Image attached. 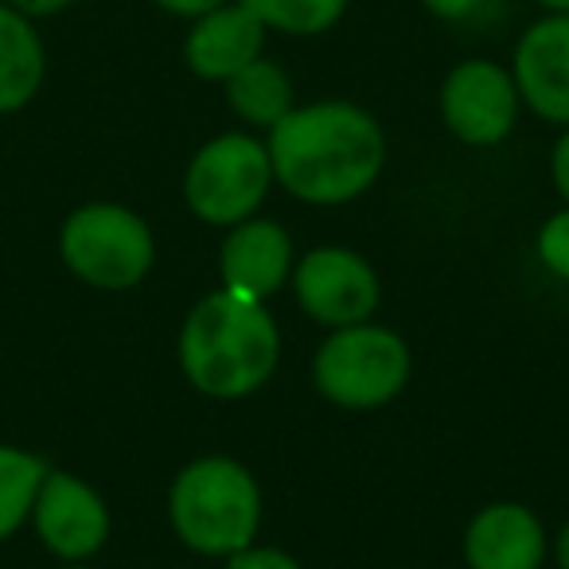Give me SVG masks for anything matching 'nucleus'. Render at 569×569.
Segmentation results:
<instances>
[{"label": "nucleus", "instance_id": "obj_10", "mask_svg": "<svg viewBox=\"0 0 569 569\" xmlns=\"http://www.w3.org/2000/svg\"><path fill=\"white\" fill-rule=\"evenodd\" d=\"M511 79L535 118L569 126V12H542L511 51Z\"/></svg>", "mask_w": 569, "mask_h": 569}, {"label": "nucleus", "instance_id": "obj_26", "mask_svg": "<svg viewBox=\"0 0 569 569\" xmlns=\"http://www.w3.org/2000/svg\"><path fill=\"white\" fill-rule=\"evenodd\" d=\"M59 569H94L90 561H67V566H59Z\"/></svg>", "mask_w": 569, "mask_h": 569}, {"label": "nucleus", "instance_id": "obj_24", "mask_svg": "<svg viewBox=\"0 0 569 569\" xmlns=\"http://www.w3.org/2000/svg\"><path fill=\"white\" fill-rule=\"evenodd\" d=\"M553 558H558V569H569V522L561 527V535L553 538Z\"/></svg>", "mask_w": 569, "mask_h": 569}, {"label": "nucleus", "instance_id": "obj_23", "mask_svg": "<svg viewBox=\"0 0 569 569\" xmlns=\"http://www.w3.org/2000/svg\"><path fill=\"white\" fill-rule=\"evenodd\" d=\"M4 4H12V9L32 20H51V17H59V12L74 9L79 0H4Z\"/></svg>", "mask_w": 569, "mask_h": 569}, {"label": "nucleus", "instance_id": "obj_2", "mask_svg": "<svg viewBox=\"0 0 569 569\" xmlns=\"http://www.w3.org/2000/svg\"><path fill=\"white\" fill-rule=\"evenodd\" d=\"M281 356V336L266 301L230 289L203 297L180 328V371L199 395L238 402L269 382Z\"/></svg>", "mask_w": 569, "mask_h": 569}, {"label": "nucleus", "instance_id": "obj_5", "mask_svg": "<svg viewBox=\"0 0 569 569\" xmlns=\"http://www.w3.org/2000/svg\"><path fill=\"white\" fill-rule=\"evenodd\" d=\"M312 382L340 410H379L410 382V348L382 325L332 328L312 359Z\"/></svg>", "mask_w": 569, "mask_h": 569}, {"label": "nucleus", "instance_id": "obj_20", "mask_svg": "<svg viewBox=\"0 0 569 569\" xmlns=\"http://www.w3.org/2000/svg\"><path fill=\"white\" fill-rule=\"evenodd\" d=\"M491 0H421V9L429 17L445 20V24H468V20H480L483 9Z\"/></svg>", "mask_w": 569, "mask_h": 569}, {"label": "nucleus", "instance_id": "obj_19", "mask_svg": "<svg viewBox=\"0 0 569 569\" xmlns=\"http://www.w3.org/2000/svg\"><path fill=\"white\" fill-rule=\"evenodd\" d=\"M227 569H301V561L293 553L277 550V546H246V550L230 553Z\"/></svg>", "mask_w": 569, "mask_h": 569}, {"label": "nucleus", "instance_id": "obj_9", "mask_svg": "<svg viewBox=\"0 0 569 569\" xmlns=\"http://www.w3.org/2000/svg\"><path fill=\"white\" fill-rule=\"evenodd\" d=\"M32 530L51 558L90 561L110 542V507L102 491L67 468H48L32 507Z\"/></svg>", "mask_w": 569, "mask_h": 569}, {"label": "nucleus", "instance_id": "obj_8", "mask_svg": "<svg viewBox=\"0 0 569 569\" xmlns=\"http://www.w3.org/2000/svg\"><path fill=\"white\" fill-rule=\"evenodd\" d=\"M293 293L305 317L325 328L363 325L379 309V273L348 246H320L293 266Z\"/></svg>", "mask_w": 569, "mask_h": 569}, {"label": "nucleus", "instance_id": "obj_14", "mask_svg": "<svg viewBox=\"0 0 569 569\" xmlns=\"http://www.w3.org/2000/svg\"><path fill=\"white\" fill-rule=\"evenodd\" d=\"M48 79V43L40 20L24 17L0 0V118L36 102Z\"/></svg>", "mask_w": 569, "mask_h": 569}, {"label": "nucleus", "instance_id": "obj_17", "mask_svg": "<svg viewBox=\"0 0 569 569\" xmlns=\"http://www.w3.org/2000/svg\"><path fill=\"white\" fill-rule=\"evenodd\" d=\"M238 4H246L266 32L312 40V36L332 32L348 17L351 0H238Z\"/></svg>", "mask_w": 569, "mask_h": 569}, {"label": "nucleus", "instance_id": "obj_6", "mask_svg": "<svg viewBox=\"0 0 569 569\" xmlns=\"http://www.w3.org/2000/svg\"><path fill=\"white\" fill-rule=\"evenodd\" d=\"M273 188L266 141L250 133H219L188 160L183 172V199L191 214L211 227H234L258 214Z\"/></svg>", "mask_w": 569, "mask_h": 569}, {"label": "nucleus", "instance_id": "obj_25", "mask_svg": "<svg viewBox=\"0 0 569 569\" xmlns=\"http://www.w3.org/2000/svg\"><path fill=\"white\" fill-rule=\"evenodd\" d=\"M530 4L542 12H569V0H530Z\"/></svg>", "mask_w": 569, "mask_h": 569}, {"label": "nucleus", "instance_id": "obj_7", "mask_svg": "<svg viewBox=\"0 0 569 569\" xmlns=\"http://www.w3.org/2000/svg\"><path fill=\"white\" fill-rule=\"evenodd\" d=\"M441 121L460 144L496 149L511 137L522 98L511 79V67L496 59H460L441 82Z\"/></svg>", "mask_w": 569, "mask_h": 569}, {"label": "nucleus", "instance_id": "obj_15", "mask_svg": "<svg viewBox=\"0 0 569 569\" xmlns=\"http://www.w3.org/2000/svg\"><path fill=\"white\" fill-rule=\"evenodd\" d=\"M222 90H227L230 113H234L242 126L266 129V133L297 106L293 74L269 56H261V59H253L250 67H242L234 79L222 82Z\"/></svg>", "mask_w": 569, "mask_h": 569}, {"label": "nucleus", "instance_id": "obj_4", "mask_svg": "<svg viewBox=\"0 0 569 569\" xmlns=\"http://www.w3.org/2000/svg\"><path fill=\"white\" fill-rule=\"evenodd\" d=\"M59 258L90 289L126 293L149 277L157 238L133 207L94 199L74 207L59 230Z\"/></svg>", "mask_w": 569, "mask_h": 569}, {"label": "nucleus", "instance_id": "obj_12", "mask_svg": "<svg viewBox=\"0 0 569 569\" xmlns=\"http://www.w3.org/2000/svg\"><path fill=\"white\" fill-rule=\"evenodd\" d=\"M222 289L250 301H269L293 277V238L273 219L234 222L219 250Z\"/></svg>", "mask_w": 569, "mask_h": 569}, {"label": "nucleus", "instance_id": "obj_3", "mask_svg": "<svg viewBox=\"0 0 569 569\" xmlns=\"http://www.w3.org/2000/svg\"><path fill=\"white\" fill-rule=\"evenodd\" d=\"M168 522L191 553L230 558L258 542L261 488L238 460L199 457L168 488Z\"/></svg>", "mask_w": 569, "mask_h": 569}, {"label": "nucleus", "instance_id": "obj_11", "mask_svg": "<svg viewBox=\"0 0 569 569\" xmlns=\"http://www.w3.org/2000/svg\"><path fill=\"white\" fill-rule=\"evenodd\" d=\"M269 32L261 20L253 17L246 4L227 0L219 9L203 12V17L188 20V36H183V67L203 82H227L234 79L242 67L266 56Z\"/></svg>", "mask_w": 569, "mask_h": 569}, {"label": "nucleus", "instance_id": "obj_18", "mask_svg": "<svg viewBox=\"0 0 569 569\" xmlns=\"http://www.w3.org/2000/svg\"><path fill=\"white\" fill-rule=\"evenodd\" d=\"M535 250H538V261H542L558 281H569V203L542 222Z\"/></svg>", "mask_w": 569, "mask_h": 569}, {"label": "nucleus", "instance_id": "obj_16", "mask_svg": "<svg viewBox=\"0 0 569 569\" xmlns=\"http://www.w3.org/2000/svg\"><path fill=\"white\" fill-rule=\"evenodd\" d=\"M48 468L51 465L40 452H28L20 445L0 441V546L28 527Z\"/></svg>", "mask_w": 569, "mask_h": 569}, {"label": "nucleus", "instance_id": "obj_1", "mask_svg": "<svg viewBox=\"0 0 569 569\" xmlns=\"http://www.w3.org/2000/svg\"><path fill=\"white\" fill-rule=\"evenodd\" d=\"M273 183L301 203L340 207L375 188L387 168V133L363 106L328 98L293 106L266 137Z\"/></svg>", "mask_w": 569, "mask_h": 569}, {"label": "nucleus", "instance_id": "obj_13", "mask_svg": "<svg viewBox=\"0 0 569 569\" xmlns=\"http://www.w3.org/2000/svg\"><path fill=\"white\" fill-rule=\"evenodd\" d=\"M550 553L546 527L522 503H488L472 515L465 530L468 569H542Z\"/></svg>", "mask_w": 569, "mask_h": 569}, {"label": "nucleus", "instance_id": "obj_21", "mask_svg": "<svg viewBox=\"0 0 569 569\" xmlns=\"http://www.w3.org/2000/svg\"><path fill=\"white\" fill-rule=\"evenodd\" d=\"M550 176H553V188H558V196L569 203V126H561V137L553 141Z\"/></svg>", "mask_w": 569, "mask_h": 569}, {"label": "nucleus", "instance_id": "obj_22", "mask_svg": "<svg viewBox=\"0 0 569 569\" xmlns=\"http://www.w3.org/2000/svg\"><path fill=\"white\" fill-rule=\"evenodd\" d=\"M149 4H157V9L168 12V17L196 20V17H203V12L219 9V4H227V0H149Z\"/></svg>", "mask_w": 569, "mask_h": 569}]
</instances>
